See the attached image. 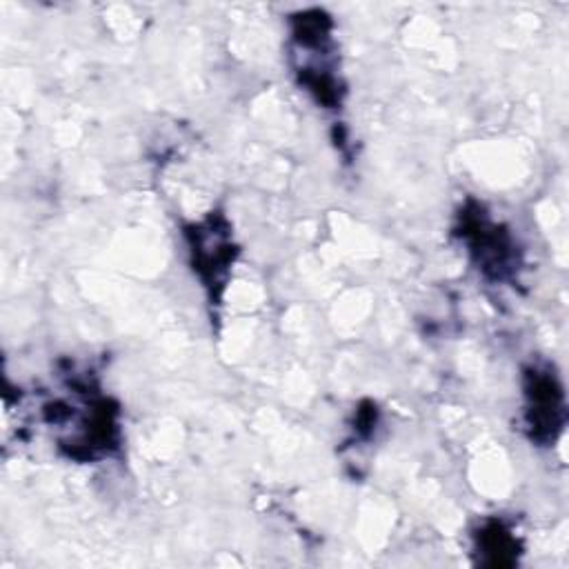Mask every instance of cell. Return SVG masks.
Returning <instances> with one entry per match:
<instances>
[{
	"mask_svg": "<svg viewBox=\"0 0 569 569\" xmlns=\"http://www.w3.org/2000/svg\"><path fill=\"white\" fill-rule=\"evenodd\" d=\"M460 236L469 244V251L485 276L505 280L513 273V264L518 262L513 242L507 231H502L480 211V207L460 213Z\"/></svg>",
	"mask_w": 569,
	"mask_h": 569,
	"instance_id": "cell-3",
	"label": "cell"
},
{
	"mask_svg": "<svg viewBox=\"0 0 569 569\" xmlns=\"http://www.w3.org/2000/svg\"><path fill=\"white\" fill-rule=\"evenodd\" d=\"M478 549L485 556H491L487 562L491 565H511L516 560V538L511 536V531L502 525V522H489L487 527H482L480 538H478Z\"/></svg>",
	"mask_w": 569,
	"mask_h": 569,
	"instance_id": "cell-4",
	"label": "cell"
},
{
	"mask_svg": "<svg viewBox=\"0 0 569 569\" xmlns=\"http://www.w3.org/2000/svg\"><path fill=\"white\" fill-rule=\"evenodd\" d=\"M525 420L536 442H553L565 425L562 385L549 367H533L525 376Z\"/></svg>",
	"mask_w": 569,
	"mask_h": 569,
	"instance_id": "cell-1",
	"label": "cell"
},
{
	"mask_svg": "<svg viewBox=\"0 0 569 569\" xmlns=\"http://www.w3.org/2000/svg\"><path fill=\"white\" fill-rule=\"evenodd\" d=\"M187 238L193 269L211 291V298H218L233 262V244L224 218L211 216L204 222L193 224L187 231Z\"/></svg>",
	"mask_w": 569,
	"mask_h": 569,
	"instance_id": "cell-2",
	"label": "cell"
}]
</instances>
